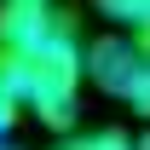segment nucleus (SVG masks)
Wrapping results in <instances>:
<instances>
[{"label": "nucleus", "instance_id": "nucleus-1", "mask_svg": "<svg viewBox=\"0 0 150 150\" xmlns=\"http://www.w3.org/2000/svg\"><path fill=\"white\" fill-rule=\"evenodd\" d=\"M0 93L29 104L52 133L75 127V115H81V40L64 12H52L46 35L23 40V46H0Z\"/></svg>", "mask_w": 150, "mask_h": 150}, {"label": "nucleus", "instance_id": "nucleus-2", "mask_svg": "<svg viewBox=\"0 0 150 150\" xmlns=\"http://www.w3.org/2000/svg\"><path fill=\"white\" fill-rule=\"evenodd\" d=\"M81 81H93L98 93L121 98L133 110H150V58L139 35H98L81 52Z\"/></svg>", "mask_w": 150, "mask_h": 150}, {"label": "nucleus", "instance_id": "nucleus-3", "mask_svg": "<svg viewBox=\"0 0 150 150\" xmlns=\"http://www.w3.org/2000/svg\"><path fill=\"white\" fill-rule=\"evenodd\" d=\"M46 23H52V0H0V46L46 35Z\"/></svg>", "mask_w": 150, "mask_h": 150}, {"label": "nucleus", "instance_id": "nucleus-4", "mask_svg": "<svg viewBox=\"0 0 150 150\" xmlns=\"http://www.w3.org/2000/svg\"><path fill=\"white\" fill-rule=\"evenodd\" d=\"M98 18H110L115 29H127V35H139V29H150V0H93Z\"/></svg>", "mask_w": 150, "mask_h": 150}, {"label": "nucleus", "instance_id": "nucleus-5", "mask_svg": "<svg viewBox=\"0 0 150 150\" xmlns=\"http://www.w3.org/2000/svg\"><path fill=\"white\" fill-rule=\"evenodd\" d=\"M64 150H139V139H127L121 127H98V133H75V139H64Z\"/></svg>", "mask_w": 150, "mask_h": 150}, {"label": "nucleus", "instance_id": "nucleus-6", "mask_svg": "<svg viewBox=\"0 0 150 150\" xmlns=\"http://www.w3.org/2000/svg\"><path fill=\"white\" fill-rule=\"evenodd\" d=\"M18 110H23L18 98H12V93H0V139H6V133L18 127Z\"/></svg>", "mask_w": 150, "mask_h": 150}, {"label": "nucleus", "instance_id": "nucleus-7", "mask_svg": "<svg viewBox=\"0 0 150 150\" xmlns=\"http://www.w3.org/2000/svg\"><path fill=\"white\" fill-rule=\"evenodd\" d=\"M0 150H23V144H18V139H12V133H6V139H0Z\"/></svg>", "mask_w": 150, "mask_h": 150}]
</instances>
